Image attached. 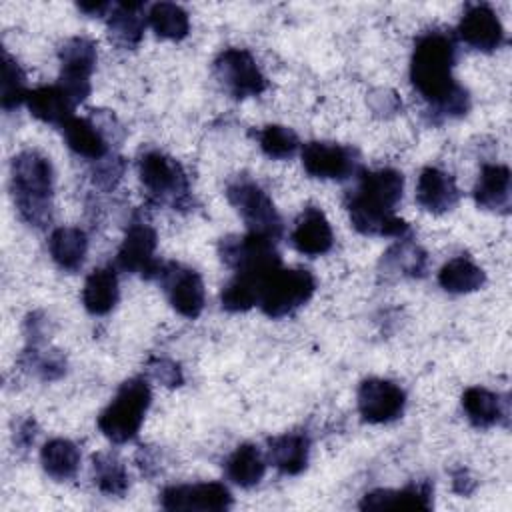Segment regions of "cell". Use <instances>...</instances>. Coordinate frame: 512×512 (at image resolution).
Segmentation results:
<instances>
[{
    "instance_id": "obj_1",
    "label": "cell",
    "mask_w": 512,
    "mask_h": 512,
    "mask_svg": "<svg viewBox=\"0 0 512 512\" xmlns=\"http://www.w3.org/2000/svg\"><path fill=\"white\" fill-rule=\"evenodd\" d=\"M402 190L404 178L394 168L360 170L358 186L346 198L352 226L366 236H406L408 224L394 214Z\"/></svg>"
},
{
    "instance_id": "obj_2",
    "label": "cell",
    "mask_w": 512,
    "mask_h": 512,
    "mask_svg": "<svg viewBox=\"0 0 512 512\" xmlns=\"http://www.w3.org/2000/svg\"><path fill=\"white\" fill-rule=\"evenodd\" d=\"M456 60L454 42L444 32H426L416 40L410 78L420 96L448 116L468 110V94L456 84L452 66Z\"/></svg>"
},
{
    "instance_id": "obj_3",
    "label": "cell",
    "mask_w": 512,
    "mask_h": 512,
    "mask_svg": "<svg viewBox=\"0 0 512 512\" xmlns=\"http://www.w3.org/2000/svg\"><path fill=\"white\" fill-rule=\"evenodd\" d=\"M54 172L46 156L24 150L12 158V192L20 216L30 226H44L50 220Z\"/></svg>"
},
{
    "instance_id": "obj_4",
    "label": "cell",
    "mask_w": 512,
    "mask_h": 512,
    "mask_svg": "<svg viewBox=\"0 0 512 512\" xmlns=\"http://www.w3.org/2000/svg\"><path fill=\"white\" fill-rule=\"evenodd\" d=\"M150 400H152V394L146 380L142 378L126 380L118 388L112 402L98 416V428L108 440L116 444L132 440L142 426Z\"/></svg>"
},
{
    "instance_id": "obj_5",
    "label": "cell",
    "mask_w": 512,
    "mask_h": 512,
    "mask_svg": "<svg viewBox=\"0 0 512 512\" xmlns=\"http://www.w3.org/2000/svg\"><path fill=\"white\" fill-rule=\"evenodd\" d=\"M316 290L314 276L304 268H278L262 284L258 306L270 318H282L304 306Z\"/></svg>"
},
{
    "instance_id": "obj_6",
    "label": "cell",
    "mask_w": 512,
    "mask_h": 512,
    "mask_svg": "<svg viewBox=\"0 0 512 512\" xmlns=\"http://www.w3.org/2000/svg\"><path fill=\"white\" fill-rule=\"evenodd\" d=\"M138 172L140 182L154 204H170L176 208L186 202L188 180L174 158L158 150H150L140 158Z\"/></svg>"
},
{
    "instance_id": "obj_7",
    "label": "cell",
    "mask_w": 512,
    "mask_h": 512,
    "mask_svg": "<svg viewBox=\"0 0 512 512\" xmlns=\"http://www.w3.org/2000/svg\"><path fill=\"white\" fill-rule=\"evenodd\" d=\"M230 204L240 212L252 234L278 240L282 236V218L270 196L252 180L238 178L226 190Z\"/></svg>"
},
{
    "instance_id": "obj_8",
    "label": "cell",
    "mask_w": 512,
    "mask_h": 512,
    "mask_svg": "<svg viewBox=\"0 0 512 512\" xmlns=\"http://www.w3.org/2000/svg\"><path fill=\"white\" fill-rule=\"evenodd\" d=\"M214 72L224 90L238 100L258 96L268 86L254 56L244 48H226L220 52L214 62Z\"/></svg>"
},
{
    "instance_id": "obj_9",
    "label": "cell",
    "mask_w": 512,
    "mask_h": 512,
    "mask_svg": "<svg viewBox=\"0 0 512 512\" xmlns=\"http://www.w3.org/2000/svg\"><path fill=\"white\" fill-rule=\"evenodd\" d=\"M60 86L76 100L82 102L90 94V76L96 66V46L92 40L76 36L60 48Z\"/></svg>"
},
{
    "instance_id": "obj_10",
    "label": "cell",
    "mask_w": 512,
    "mask_h": 512,
    "mask_svg": "<svg viewBox=\"0 0 512 512\" xmlns=\"http://www.w3.org/2000/svg\"><path fill=\"white\" fill-rule=\"evenodd\" d=\"M158 276L172 308L186 318H198L206 302L204 282L200 274L196 270L170 262L160 268Z\"/></svg>"
},
{
    "instance_id": "obj_11",
    "label": "cell",
    "mask_w": 512,
    "mask_h": 512,
    "mask_svg": "<svg viewBox=\"0 0 512 512\" xmlns=\"http://www.w3.org/2000/svg\"><path fill=\"white\" fill-rule=\"evenodd\" d=\"M406 404L404 390L390 380L368 378L358 388V412L370 424L396 420Z\"/></svg>"
},
{
    "instance_id": "obj_12",
    "label": "cell",
    "mask_w": 512,
    "mask_h": 512,
    "mask_svg": "<svg viewBox=\"0 0 512 512\" xmlns=\"http://www.w3.org/2000/svg\"><path fill=\"white\" fill-rule=\"evenodd\" d=\"M160 504L166 510H208L220 512L232 506L230 490L220 482L168 486L160 494Z\"/></svg>"
},
{
    "instance_id": "obj_13",
    "label": "cell",
    "mask_w": 512,
    "mask_h": 512,
    "mask_svg": "<svg viewBox=\"0 0 512 512\" xmlns=\"http://www.w3.org/2000/svg\"><path fill=\"white\" fill-rule=\"evenodd\" d=\"M156 252V232L152 226L144 222H134L116 254V264L132 274H140L144 278L158 276L162 264L154 258Z\"/></svg>"
},
{
    "instance_id": "obj_14",
    "label": "cell",
    "mask_w": 512,
    "mask_h": 512,
    "mask_svg": "<svg viewBox=\"0 0 512 512\" xmlns=\"http://www.w3.org/2000/svg\"><path fill=\"white\" fill-rule=\"evenodd\" d=\"M304 170L314 178H348L356 170L354 150L332 142H308L302 146Z\"/></svg>"
},
{
    "instance_id": "obj_15",
    "label": "cell",
    "mask_w": 512,
    "mask_h": 512,
    "mask_svg": "<svg viewBox=\"0 0 512 512\" xmlns=\"http://www.w3.org/2000/svg\"><path fill=\"white\" fill-rule=\"evenodd\" d=\"M458 36L476 50L492 52L504 42V28L488 4H468L458 24Z\"/></svg>"
},
{
    "instance_id": "obj_16",
    "label": "cell",
    "mask_w": 512,
    "mask_h": 512,
    "mask_svg": "<svg viewBox=\"0 0 512 512\" xmlns=\"http://www.w3.org/2000/svg\"><path fill=\"white\" fill-rule=\"evenodd\" d=\"M458 198L460 192L450 174L434 166H428L420 172L416 184V202L424 210L432 214H444L456 206Z\"/></svg>"
},
{
    "instance_id": "obj_17",
    "label": "cell",
    "mask_w": 512,
    "mask_h": 512,
    "mask_svg": "<svg viewBox=\"0 0 512 512\" xmlns=\"http://www.w3.org/2000/svg\"><path fill=\"white\" fill-rule=\"evenodd\" d=\"M290 240L298 252L306 256H320L332 248L334 234L324 212L316 206H308L298 216Z\"/></svg>"
},
{
    "instance_id": "obj_18",
    "label": "cell",
    "mask_w": 512,
    "mask_h": 512,
    "mask_svg": "<svg viewBox=\"0 0 512 512\" xmlns=\"http://www.w3.org/2000/svg\"><path fill=\"white\" fill-rule=\"evenodd\" d=\"M26 104L32 116L46 124H56L62 128L74 116V108L78 102L60 84H52L28 90Z\"/></svg>"
},
{
    "instance_id": "obj_19",
    "label": "cell",
    "mask_w": 512,
    "mask_h": 512,
    "mask_svg": "<svg viewBox=\"0 0 512 512\" xmlns=\"http://www.w3.org/2000/svg\"><path fill=\"white\" fill-rule=\"evenodd\" d=\"M108 36L120 48H136L144 34L146 16H142V2H120L110 8Z\"/></svg>"
},
{
    "instance_id": "obj_20",
    "label": "cell",
    "mask_w": 512,
    "mask_h": 512,
    "mask_svg": "<svg viewBox=\"0 0 512 512\" xmlns=\"http://www.w3.org/2000/svg\"><path fill=\"white\" fill-rule=\"evenodd\" d=\"M310 440L306 434L290 432L268 440V462L282 474H300L308 464Z\"/></svg>"
},
{
    "instance_id": "obj_21",
    "label": "cell",
    "mask_w": 512,
    "mask_h": 512,
    "mask_svg": "<svg viewBox=\"0 0 512 512\" xmlns=\"http://www.w3.org/2000/svg\"><path fill=\"white\" fill-rule=\"evenodd\" d=\"M474 200L486 210H508L510 170L504 164H484L474 186Z\"/></svg>"
},
{
    "instance_id": "obj_22",
    "label": "cell",
    "mask_w": 512,
    "mask_h": 512,
    "mask_svg": "<svg viewBox=\"0 0 512 512\" xmlns=\"http://www.w3.org/2000/svg\"><path fill=\"white\" fill-rule=\"evenodd\" d=\"M362 510L384 508H432V486L428 482H416L402 490H374L368 492L362 502Z\"/></svg>"
},
{
    "instance_id": "obj_23",
    "label": "cell",
    "mask_w": 512,
    "mask_h": 512,
    "mask_svg": "<svg viewBox=\"0 0 512 512\" xmlns=\"http://www.w3.org/2000/svg\"><path fill=\"white\" fill-rule=\"evenodd\" d=\"M48 250L52 260L68 272H76L86 258L88 238L80 228L74 226H60L50 234Z\"/></svg>"
},
{
    "instance_id": "obj_24",
    "label": "cell",
    "mask_w": 512,
    "mask_h": 512,
    "mask_svg": "<svg viewBox=\"0 0 512 512\" xmlns=\"http://www.w3.org/2000/svg\"><path fill=\"white\" fill-rule=\"evenodd\" d=\"M84 308L94 314L102 316L108 314L118 302V278L112 268H96L84 282L82 290Z\"/></svg>"
},
{
    "instance_id": "obj_25",
    "label": "cell",
    "mask_w": 512,
    "mask_h": 512,
    "mask_svg": "<svg viewBox=\"0 0 512 512\" xmlns=\"http://www.w3.org/2000/svg\"><path fill=\"white\" fill-rule=\"evenodd\" d=\"M64 138L68 142V148L76 152L82 158L88 160H102L106 156V140L96 124H92L88 118H76L72 116L62 126Z\"/></svg>"
},
{
    "instance_id": "obj_26",
    "label": "cell",
    "mask_w": 512,
    "mask_h": 512,
    "mask_svg": "<svg viewBox=\"0 0 512 512\" xmlns=\"http://www.w3.org/2000/svg\"><path fill=\"white\" fill-rule=\"evenodd\" d=\"M44 472L54 480H70L80 466V452L74 442L64 438L48 440L40 450Z\"/></svg>"
},
{
    "instance_id": "obj_27",
    "label": "cell",
    "mask_w": 512,
    "mask_h": 512,
    "mask_svg": "<svg viewBox=\"0 0 512 512\" xmlns=\"http://www.w3.org/2000/svg\"><path fill=\"white\" fill-rule=\"evenodd\" d=\"M266 472V460L254 444H240L226 460V476L242 486H256Z\"/></svg>"
},
{
    "instance_id": "obj_28",
    "label": "cell",
    "mask_w": 512,
    "mask_h": 512,
    "mask_svg": "<svg viewBox=\"0 0 512 512\" xmlns=\"http://www.w3.org/2000/svg\"><path fill=\"white\" fill-rule=\"evenodd\" d=\"M484 280V270L476 266L468 256H456L448 260L438 272V284L452 294L474 292L484 284Z\"/></svg>"
},
{
    "instance_id": "obj_29",
    "label": "cell",
    "mask_w": 512,
    "mask_h": 512,
    "mask_svg": "<svg viewBox=\"0 0 512 512\" xmlns=\"http://www.w3.org/2000/svg\"><path fill=\"white\" fill-rule=\"evenodd\" d=\"M148 24L160 38L168 40H182L190 30V18L188 12L174 4V2H156L150 6Z\"/></svg>"
},
{
    "instance_id": "obj_30",
    "label": "cell",
    "mask_w": 512,
    "mask_h": 512,
    "mask_svg": "<svg viewBox=\"0 0 512 512\" xmlns=\"http://www.w3.org/2000/svg\"><path fill=\"white\" fill-rule=\"evenodd\" d=\"M462 408L476 428H490L502 416L498 396L482 386L466 388V392L462 394Z\"/></svg>"
},
{
    "instance_id": "obj_31",
    "label": "cell",
    "mask_w": 512,
    "mask_h": 512,
    "mask_svg": "<svg viewBox=\"0 0 512 512\" xmlns=\"http://www.w3.org/2000/svg\"><path fill=\"white\" fill-rule=\"evenodd\" d=\"M94 484L108 496H122L128 488V472L114 454H96L92 458Z\"/></svg>"
},
{
    "instance_id": "obj_32",
    "label": "cell",
    "mask_w": 512,
    "mask_h": 512,
    "mask_svg": "<svg viewBox=\"0 0 512 512\" xmlns=\"http://www.w3.org/2000/svg\"><path fill=\"white\" fill-rule=\"evenodd\" d=\"M260 290H262L260 278L236 272V276L222 288L220 300L226 310L244 312V310H250L254 304H258Z\"/></svg>"
},
{
    "instance_id": "obj_33",
    "label": "cell",
    "mask_w": 512,
    "mask_h": 512,
    "mask_svg": "<svg viewBox=\"0 0 512 512\" xmlns=\"http://www.w3.org/2000/svg\"><path fill=\"white\" fill-rule=\"evenodd\" d=\"M258 142L260 148L266 156L276 158V160H284L294 156V152L298 150V136L294 134V130L280 126V124H268L258 132Z\"/></svg>"
},
{
    "instance_id": "obj_34",
    "label": "cell",
    "mask_w": 512,
    "mask_h": 512,
    "mask_svg": "<svg viewBox=\"0 0 512 512\" xmlns=\"http://www.w3.org/2000/svg\"><path fill=\"white\" fill-rule=\"evenodd\" d=\"M2 108L12 110L20 102H26V76L18 62L4 50V64H2Z\"/></svg>"
},
{
    "instance_id": "obj_35",
    "label": "cell",
    "mask_w": 512,
    "mask_h": 512,
    "mask_svg": "<svg viewBox=\"0 0 512 512\" xmlns=\"http://www.w3.org/2000/svg\"><path fill=\"white\" fill-rule=\"evenodd\" d=\"M386 256L392 258L394 266L404 270V274L422 276L426 270V254L410 242H402V244L394 246Z\"/></svg>"
},
{
    "instance_id": "obj_36",
    "label": "cell",
    "mask_w": 512,
    "mask_h": 512,
    "mask_svg": "<svg viewBox=\"0 0 512 512\" xmlns=\"http://www.w3.org/2000/svg\"><path fill=\"white\" fill-rule=\"evenodd\" d=\"M150 372L156 380L166 386H180L182 384V370L178 364L166 358H156L150 362Z\"/></svg>"
},
{
    "instance_id": "obj_37",
    "label": "cell",
    "mask_w": 512,
    "mask_h": 512,
    "mask_svg": "<svg viewBox=\"0 0 512 512\" xmlns=\"http://www.w3.org/2000/svg\"><path fill=\"white\" fill-rule=\"evenodd\" d=\"M78 8L86 14H90V16H102L106 10H110V4H106V2H92V4L82 2V4H78Z\"/></svg>"
}]
</instances>
